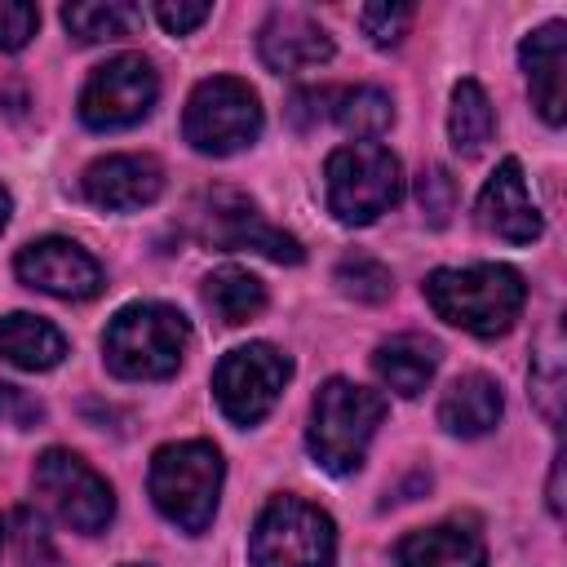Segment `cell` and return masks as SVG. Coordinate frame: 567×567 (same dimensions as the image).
Returning a JSON list of instances; mask_svg holds the SVG:
<instances>
[{"label": "cell", "instance_id": "25", "mask_svg": "<svg viewBox=\"0 0 567 567\" xmlns=\"http://www.w3.org/2000/svg\"><path fill=\"white\" fill-rule=\"evenodd\" d=\"M332 120H337L350 137L372 142V137H381V133L394 124V102H390V93H381V89H372V84L341 89V93H332Z\"/></svg>", "mask_w": 567, "mask_h": 567}, {"label": "cell", "instance_id": "6", "mask_svg": "<svg viewBox=\"0 0 567 567\" xmlns=\"http://www.w3.org/2000/svg\"><path fill=\"white\" fill-rule=\"evenodd\" d=\"M186 230L204 248H221V252L248 248V252H261V257H270L279 266H297L306 257L301 244L288 230L270 226L261 217V208L244 190H230V186H213V190L195 195L190 208H186Z\"/></svg>", "mask_w": 567, "mask_h": 567}, {"label": "cell", "instance_id": "11", "mask_svg": "<svg viewBox=\"0 0 567 567\" xmlns=\"http://www.w3.org/2000/svg\"><path fill=\"white\" fill-rule=\"evenodd\" d=\"M35 492H44V501L58 509V518L84 536H97L115 514L111 483L84 456L66 452V447H49L35 461Z\"/></svg>", "mask_w": 567, "mask_h": 567}, {"label": "cell", "instance_id": "8", "mask_svg": "<svg viewBox=\"0 0 567 567\" xmlns=\"http://www.w3.org/2000/svg\"><path fill=\"white\" fill-rule=\"evenodd\" d=\"M182 133L199 155H235L257 142L261 133V102L235 75L199 80L186 97Z\"/></svg>", "mask_w": 567, "mask_h": 567}, {"label": "cell", "instance_id": "12", "mask_svg": "<svg viewBox=\"0 0 567 567\" xmlns=\"http://www.w3.org/2000/svg\"><path fill=\"white\" fill-rule=\"evenodd\" d=\"M18 279L35 292H49V297H62V301H89L102 292V266L93 252H84L75 239H62V235H49V239H35L18 252L13 261Z\"/></svg>", "mask_w": 567, "mask_h": 567}, {"label": "cell", "instance_id": "13", "mask_svg": "<svg viewBox=\"0 0 567 567\" xmlns=\"http://www.w3.org/2000/svg\"><path fill=\"white\" fill-rule=\"evenodd\" d=\"M80 190L89 204H97L106 213H133V208H146L159 199L164 168L151 155H106L84 168Z\"/></svg>", "mask_w": 567, "mask_h": 567}, {"label": "cell", "instance_id": "2", "mask_svg": "<svg viewBox=\"0 0 567 567\" xmlns=\"http://www.w3.org/2000/svg\"><path fill=\"white\" fill-rule=\"evenodd\" d=\"M190 350V323L164 301L124 306L102 337V359L124 381H164L182 368Z\"/></svg>", "mask_w": 567, "mask_h": 567}, {"label": "cell", "instance_id": "23", "mask_svg": "<svg viewBox=\"0 0 567 567\" xmlns=\"http://www.w3.org/2000/svg\"><path fill=\"white\" fill-rule=\"evenodd\" d=\"M62 22L71 40L80 44H102V40H124L142 27V9L124 0H75L62 9Z\"/></svg>", "mask_w": 567, "mask_h": 567}, {"label": "cell", "instance_id": "20", "mask_svg": "<svg viewBox=\"0 0 567 567\" xmlns=\"http://www.w3.org/2000/svg\"><path fill=\"white\" fill-rule=\"evenodd\" d=\"M66 354V337L40 319V315H27V310H13L0 319V359L22 368V372H49L58 368Z\"/></svg>", "mask_w": 567, "mask_h": 567}, {"label": "cell", "instance_id": "27", "mask_svg": "<svg viewBox=\"0 0 567 567\" xmlns=\"http://www.w3.org/2000/svg\"><path fill=\"white\" fill-rule=\"evenodd\" d=\"M412 18H416L412 4H390V0H377V4H363V9H359V27H363V35H368L377 49H394V44L408 35Z\"/></svg>", "mask_w": 567, "mask_h": 567}, {"label": "cell", "instance_id": "14", "mask_svg": "<svg viewBox=\"0 0 567 567\" xmlns=\"http://www.w3.org/2000/svg\"><path fill=\"white\" fill-rule=\"evenodd\" d=\"M478 226L487 235L505 239V244H532V239H540L545 221H540V208L527 195V182H523L518 159H501L496 173L487 177V186L478 190Z\"/></svg>", "mask_w": 567, "mask_h": 567}, {"label": "cell", "instance_id": "29", "mask_svg": "<svg viewBox=\"0 0 567 567\" xmlns=\"http://www.w3.org/2000/svg\"><path fill=\"white\" fill-rule=\"evenodd\" d=\"M40 27V9L22 0H0V53H18Z\"/></svg>", "mask_w": 567, "mask_h": 567}, {"label": "cell", "instance_id": "22", "mask_svg": "<svg viewBox=\"0 0 567 567\" xmlns=\"http://www.w3.org/2000/svg\"><path fill=\"white\" fill-rule=\"evenodd\" d=\"M527 385H532V403L540 408V416H545L549 425H558V421H563V394H567V346H563L558 323H549V328L536 337Z\"/></svg>", "mask_w": 567, "mask_h": 567}, {"label": "cell", "instance_id": "30", "mask_svg": "<svg viewBox=\"0 0 567 567\" xmlns=\"http://www.w3.org/2000/svg\"><path fill=\"white\" fill-rule=\"evenodd\" d=\"M44 416H49V412H44V403H40L31 390L0 381V421H4V425L35 430V425H44Z\"/></svg>", "mask_w": 567, "mask_h": 567}, {"label": "cell", "instance_id": "9", "mask_svg": "<svg viewBox=\"0 0 567 567\" xmlns=\"http://www.w3.org/2000/svg\"><path fill=\"white\" fill-rule=\"evenodd\" d=\"M288 377L292 363L284 350H275L270 341H248L221 354V363L213 368V394L235 425H257L279 403Z\"/></svg>", "mask_w": 567, "mask_h": 567}, {"label": "cell", "instance_id": "34", "mask_svg": "<svg viewBox=\"0 0 567 567\" xmlns=\"http://www.w3.org/2000/svg\"><path fill=\"white\" fill-rule=\"evenodd\" d=\"M9 213H13V195H9L4 186H0V230L9 226Z\"/></svg>", "mask_w": 567, "mask_h": 567}, {"label": "cell", "instance_id": "24", "mask_svg": "<svg viewBox=\"0 0 567 567\" xmlns=\"http://www.w3.org/2000/svg\"><path fill=\"white\" fill-rule=\"evenodd\" d=\"M492 128H496V115H492V102L483 93L478 80H461L452 89V111H447V137L461 155H478L487 142H492Z\"/></svg>", "mask_w": 567, "mask_h": 567}, {"label": "cell", "instance_id": "15", "mask_svg": "<svg viewBox=\"0 0 567 567\" xmlns=\"http://www.w3.org/2000/svg\"><path fill=\"white\" fill-rule=\"evenodd\" d=\"M257 53L270 71H306L332 58V35L306 9H275L257 31Z\"/></svg>", "mask_w": 567, "mask_h": 567}, {"label": "cell", "instance_id": "4", "mask_svg": "<svg viewBox=\"0 0 567 567\" xmlns=\"http://www.w3.org/2000/svg\"><path fill=\"white\" fill-rule=\"evenodd\" d=\"M381 421H385V399L377 390L332 377L319 385V394L310 403V430H306L310 456L328 474H354L363 465L368 443Z\"/></svg>", "mask_w": 567, "mask_h": 567}, {"label": "cell", "instance_id": "28", "mask_svg": "<svg viewBox=\"0 0 567 567\" xmlns=\"http://www.w3.org/2000/svg\"><path fill=\"white\" fill-rule=\"evenodd\" d=\"M416 204H421V213H425L430 226H447L452 213H456V177L443 164H430L416 177Z\"/></svg>", "mask_w": 567, "mask_h": 567}, {"label": "cell", "instance_id": "7", "mask_svg": "<svg viewBox=\"0 0 567 567\" xmlns=\"http://www.w3.org/2000/svg\"><path fill=\"white\" fill-rule=\"evenodd\" d=\"M252 567H332L337 527L332 518L301 496H270L248 536Z\"/></svg>", "mask_w": 567, "mask_h": 567}, {"label": "cell", "instance_id": "32", "mask_svg": "<svg viewBox=\"0 0 567 567\" xmlns=\"http://www.w3.org/2000/svg\"><path fill=\"white\" fill-rule=\"evenodd\" d=\"M328 106H332V89H297L288 97V120L297 128H315L328 115Z\"/></svg>", "mask_w": 567, "mask_h": 567}, {"label": "cell", "instance_id": "33", "mask_svg": "<svg viewBox=\"0 0 567 567\" xmlns=\"http://www.w3.org/2000/svg\"><path fill=\"white\" fill-rule=\"evenodd\" d=\"M549 514L554 518L563 514V452L554 456V470H549Z\"/></svg>", "mask_w": 567, "mask_h": 567}, {"label": "cell", "instance_id": "19", "mask_svg": "<svg viewBox=\"0 0 567 567\" xmlns=\"http://www.w3.org/2000/svg\"><path fill=\"white\" fill-rule=\"evenodd\" d=\"M505 412V399H501V385L483 372H465L456 377L443 399H439V425L456 439H483L487 430H496Z\"/></svg>", "mask_w": 567, "mask_h": 567}, {"label": "cell", "instance_id": "31", "mask_svg": "<svg viewBox=\"0 0 567 567\" xmlns=\"http://www.w3.org/2000/svg\"><path fill=\"white\" fill-rule=\"evenodd\" d=\"M208 13H213V4H204V0H159L155 4V18H159V27L168 35L195 31L199 22H208Z\"/></svg>", "mask_w": 567, "mask_h": 567}, {"label": "cell", "instance_id": "5", "mask_svg": "<svg viewBox=\"0 0 567 567\" xmlns=\"http://www.w3.org/2000/svg\"><path fill=\"white\" fill-rule=\"evenodd\" d=\"M323 190L328 213L341 226H368L381 213H390L403 195V168L399 159L377 142H350L337 146L323 164Z\"/></svg>", "mask_w": 567, "mask_h": 567}, {"label": "cell", "instance_id": "18", "mask_svg": "<svg viewBox=\"0 0 567 567\" xmlns=\"http://www.w3.org/2000/svg\"><path fill=\"white\" fill-rule=\"evenodd\" d=\"M439 359H443V350H439L434 337H425V332H399V337H390V341L377 346L372 368H377V377H381L385 390H394L399 399H416L434 381Z\"/></svg>", "mask_w": 567, "mask_h": 567}, {"label": "cell", "instance_id": "1", "mask_svg": "<svg viewBox=\"0 0 567 567\" xmlns=\"http://www.w3.org/2000/svg\"><path fill=\"white\" fill-rule=\"evenodd\" d=\"M425 301L452 328H465L474 337H501L523 315L527 284L514 266L501 261L443 266L425 279Z\"/></svg>", "mask_w": 567, "mask_h": 567}, {"label": "cell", "instance_id": "17", "mask_svg": "<svg viewBox=\"0 0 567 567\" xmlns=\"http://www.w3.org/2000/svg\"><path fill=\"white\" fill-rule=\"evenodd\" d=\"M394 563L399 567H483L487 545L474 532V523H439V527L408 532L394 549Z\"/></svg>", "mask_w": 567, "mask_h": 567}, {"label": "cell", "instance_id": "26", "mask_svg": "<svg viewBox=\"0 0 567 567\" xmlns=\"http://www.w3.org/2000/svg\"><path fill=\"white\" fill-rule=\"evenodd\" d=\"M332 279H337V288H341L346 297L368 301V306H377V301H385V297L394 292V275H390V266H381V261L368 257V252H350V257H341Z\"/></svg>", "mask_w": 567, "mask_h": 567}, {"label": "cell", "instance_id": "3", "mask_svg": "<svg viewBox=\"0 0 567 567\" xmlns=\"http://www.w3.org/2000/svg\"><path fill=\"white\" fill-rule=\"evenodd\" d=\"M221 474H226L221 452L204 439H186V443H164L151 456L146 487H151L155 509L173 527H182L186 536H199V532H208V523L217 514Z\"/></svg>", "mask_w": 567, "mask_h": 567}, {"label": "cell", "instance_id": "21", "mask_svg": "<svg viewBox=\"0 0 567 567\" xmlns=\"http://www.w3.org/2000/svg\"><path fill=\"white\" fill-rule=\"evenodd\" d=\"M204 306L226 323V328H239L248 319H257L266 310V284L239 266H221L204 279Z\"/></svg>", "mask_w": 567, "mask_h": 567}, {"label": "cell", "instance_id": "10", "mask_svg": "<svg viewBox=\"0 0 567 567\" xmlns=\"http://www.w3.org/2000/svg\"><path fill=\"white\" fill-rule=\"evenodd\" d=\"M159 97V75L142 53H120L102 62L89 84L80 89V120L97 133L106 128H128L151 115Z\"/></svg>", "mask_w": 567, "mask_h": 567}, {"label": "cell", "instance_id": "16", "mask_svg": "<svg viewBox=\"0 0 567 567\" xmlns=\"http://www.w3.org/2000/svg\"><path fill=\"white\" fill-rule=\"evenodd\" d=\"M518 58L527 71L532 106L545 115V124H563V115H567V27L545 22L540 31H532L523 40Z\"/></svg>", "mask_w": 567, "mask_h": 567}]
</instances>
